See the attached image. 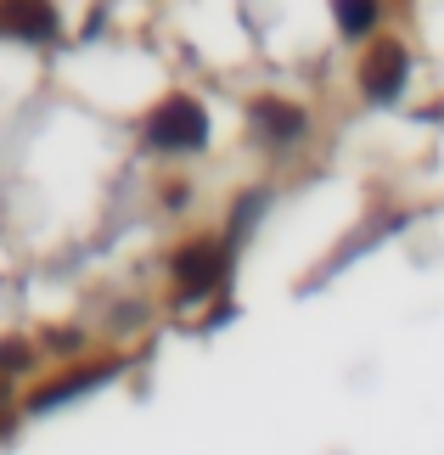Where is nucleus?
Instances as JSON below:
<instances>
[{
	"label": "nucleus",
	"mask_w": 444,
	"mask_h": 455,
	"mask_svg": "<svg viewBox=\"0 0 444 455\" xmlns=\"http://www.w3.org/2000/svg\"><path fill=\"white\" fill-rule=\"evenodd\" d=\"M147 141H152V147H169V152H198V147L208 141V118H203L198 101L174 96V101H164V108L152 113Z\"/></svg>",
	"instance_id": "obj_1"
},
{
	"label": "nucleus",
	"mask_w": 444,
	"mask_h": 455,
	"mask_svg": "<svg viewBox=\"0 0 444 455\" xmlns=\"http://www.w3.org/2000/svg\"><path fill=\"white\" fill-rule=\"evenodd\" d=\"M405 68H411V57H405V45L394 40H377L371 45V57L360 68V84H366V96L371 101H394L405 91Z\"/></svg>",
	"instance_id": "obj_2"
},
{
	"label": "nucleus",
	"mask_w": 444,
	"mask_h": 455,
	"mask_svg": "<svg viewBox=\"0 0 444 455\" xmlns=\"http://www.w3.org/2000/svg\"><path fill=\"white\" fill-rule=\"evenodd\" d=\"M225 275V253L214 242H198V248H186L174 259V282H181V299H203V292H214Z\"/></svg>",
	"instance_id": "obj_3"
},
{
	"label": "nucleus",
	"mask_w": 444,
	"mask_h": 455,
	"mask_svg": "<svg viewBox=\"0 0 444 455\" xmlns=\"http://www.w3.org/2000/svg\"><path fill=\"white\" fill-rule=\"evenodd\" d=\"M101 377H113V365H96V371H74V377H62L57 388H40V394H34V411L62 405V399H74V394H85V388H96Z\"/></svg>",
	"instance_id": "obj_4"
},
{
	"label": "nucleus",
	"mask_w": 444,
	"mask_h": 455,
	"mask_svg": "<svg viewBox=\"0 0 444 455\" xmlns=\"http://www.w3.org/2000/svg\"><path fill=\"white\" fill-rule=\"evenodd\" d=\"M51 23H57V12H51V6H23V0H12V6H6V28L23 34V40L51 34Z\"/></svg>",
	"instance_id": "obj_5"
},
{
	"label": "nucleus",
	"mask_w": 444,
	"mask_h": 455,
	"mask_svg": "<svg viewBox=\"0 0 444 455\" xmlns=\"http://www.w3.org/2000/svg\"><path fill=\"white\" fill-rule=\"evenodd\" d=\"M254 118H259V124L270 130V135H281V141H293V135L304 130V118H298V108H287V101H259V108H254Z\"/></svg>",
	"instance_id": "obj_6"
},
{
	"label": "nucleus",
	"mask_w": 444,
	"mask_h": 455,
	"mask_svg": "<svg viewBox=\"0 0 444 455\" xmlns=\"http://www.w3.org/2000/svg\"><path fill=\"white\" fill-rule=\"evenodd\" d=\"M337 23H343V34H366L377 23V6H371V0H343V6H337Z\"/></svg>",
	"instance_id": "obj_7"
}]
</instances>
